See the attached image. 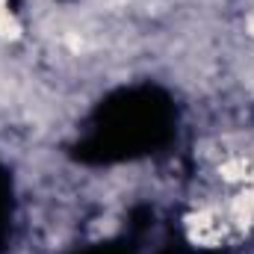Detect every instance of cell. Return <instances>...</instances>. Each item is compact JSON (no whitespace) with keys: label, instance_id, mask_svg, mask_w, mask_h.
I'll list each match as a JSON object with an SVG mask.
<instances>
[{"label":"cell","instance_id":"cell-1","mask_svg":"<svg viewBox=\"0 0 254 254\" xmlns=\"http://www.w3.org/2000/svg\"><path fill=\"white\" fill-rule=\"evenodd\" d=\"M190 237L201 246H210L222 237V222L213 213H198L190 219Z\"/></svg>","mask_w":254,"mask_h":254},{"label":"cell","instance_id":"cell-2","mask_svg":"<svg viewBox=\"0 0 254 254\" xmlns=\"http://www.w3.org/2000/svg\"><path fill=\"white\" fill-rule=\"evenodd\" d=\"M18 36H21V24L9 12L6 0H0V39H18Z\"/></svg>","mask_w":254,"mask_h":254},{"label":"cell","instance_id":"cell-3","mask_svg":"<svg viewBox=\"0 0 254 254\" xmlns=\"http://www.w3.org/2000/svg\"><path fill=\"white\" fill-rule=\"evenodd\" d=\"M222 175H225L228 181H246V178H249V166H246L243 160H237V163L222 166Z\"/></svg>","mask_w":254,"mask_h":254},{"label":"cell","instance_id":"cell-4","mask_svg":"<svg viewBox=\"0 0 254 254\" xmlns=\"http://www.w3.org/2000/svg\"><path fill=\"white\" fill-rule=\"evenodd\" d=\"M249 33H252V36H254V15H252V18H249Z\"/></svg>","mask_w":254,"mask_h":254}]
</instances>
